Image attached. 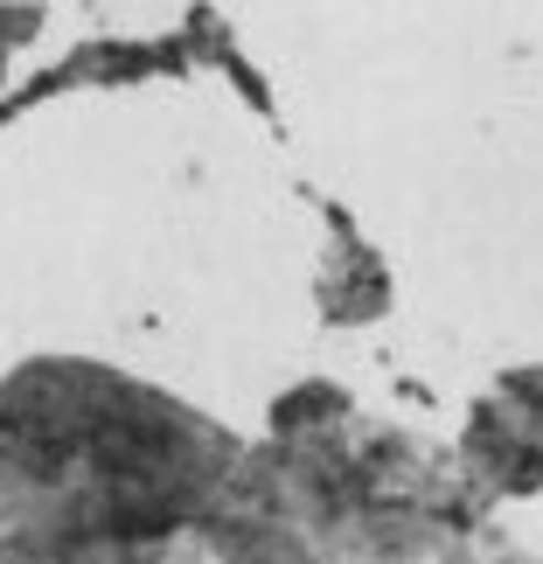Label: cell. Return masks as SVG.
<instances>
[{
	"label": "cell",
	"mask_w": 543,
	"mask_h": 564,
	"mask_svg": "<svg viewBox=\"0 0 543 564\" xmlns=\"http://www.w3.org/2000/svg\"><path fill=\"white\" fill-rule=\"evenodd\" d=\"M453 467L481 509L543 488V362H523L481 390L460 446H453Z\"/></svg>",
	"instance_id": "3957f363"
},
{
	"label": "cell",
	"mask_w": 543,
	"mask_h": 564,
	"mask_svg": "<svg viewBox=\"0 0 543 564\" xmlns=\"http://www.w3.org/2000/svg\"><path fill=\"white\" fill-rule=\"evenodd\" d=\"M390 307V272L383 258L362 245V237L335 230V251H328V272H321V314L335 321V328H362V321H377Z\"/></svg>",
	"instance_id": "5b68a950"
},
{
	"label": "cell",
	"mask_w": 543,
	"mask_h": 564,
	"mask_svg": "<svg viewBox=\"0 0 543 564\" xmlns=\"http://www.w3.org/2000/svg\"><path fill=\"white\" fill-rule=\"evenodd\" d=\"M439 564H536L523 544H509V536H495L488 523L481 530H474V536H460V544H453Z\"/></svg>",
	"instance_id": "8992f818"
},
{
	"label": "cell",
	"mask_w": 543,
	"mask_h": 564,
	"mask_svg": "<svg viewBox=\"0 0 543 564\" xmlns=\"http://www.w3.org/2000/svg\"><path fill=\"white\" fill-rule=\"evenodd\" d=\"M175 564H314L307 536L293 530V516L279 509V495L265 488L251 446H245V460H237L230 488L216 495V509L188 530Z\"/></svg>",
	"instance_id": "277c9868"
},
{
	"label": "cell",
	"mask_w": 543,
	"mask_h": 564,
	"mask_svg": "<svg viewBox=\"0 0 543 564\" xmlns=\"http://www.w3.org/2000/svg\"><path fill=\"white\" fill-rule=\"evenodd\" d=\"M245 440L91 356L0 377V564H175Z\"/></svg>",
	"instance_id": "6da1fadb"
},
{
	"label": "cell",
	"mask_w": 543,
	"mask_h": 564,
	"mask_svg": "<svg viewBox=\"0 0 543 564\" xmlns=\"http://www.w3.org/2000/svg\"><path fill=\"white\" fill-rule=\"evenodd\" d=\"M35 29H42V14H35V8H0V77H8V56H14Z\"/></svg>",
	"instance_id": "52a82bcc"
},
{
	"label": "cell",
	"mask_w": 543,
	"mask_h": 564,
	"mask_svg": "<svg viewBox=\"0 0 543 564\" xmlns=\"http://www.w3.org/2000/svg\"><path fill=\"white\" fill-rule=\"evenodd\" d=\"M251 460L307 536L314 564H439L481 530V502L467 495L453 453L404 425L362 419L341 383H293Z\"/></svg>",
	"instance_id": "7a4b0ae2"
}]
</instances>
